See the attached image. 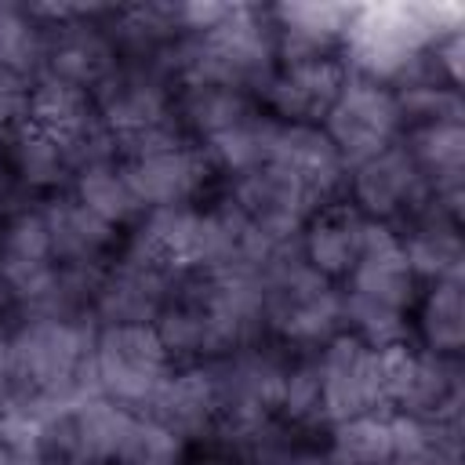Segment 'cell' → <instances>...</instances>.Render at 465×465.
I'll list each match as a JSON object with an SVG mask.
<instances>
[{
	"label": "cell",
	"mask_w": 465,
	"mask_h": 465,
	"mask_svg": "<svg viewBox=\"0 0 465 465\" xmlns=\"http://www.w3.org/2000/svg\"><path fill=\"white\" fill-rule=\"evenodd\" d=\"M156 334L171 356L222 360L254 345L262 323V280L236 269H196L174 280Z\"/></svg>",
	"instance_id": "6da1fadb"
},
{
	"label": "cell",
	"mask_w": 465,
	"mask_h": 465,
	"mask_svg": "<svg viewBox=\"0 0 465 465\" xmlns=\"http://www.w3.org/2000/svg\"><path fill=\"white\" fill-rule=\"evenodd\" d=\"M153 62L178 87L214 84L243 94L265 91L280 65L272 15L251 4H232L218 25L178 36L160 54H153Z\"/></svg>",
	"instance_id": "7a4b0ae2"
},
{
	"label": "cell",
	"mask_w": 465,
	"mask_h": 465,
	"mask_svg": "<svg viewBox=\"0 0 465 465\" xmlns=\"http://www.w3.org/2000/svg\"><path fill=\"white\" fill-rule=\"evenodd\" d=\"M11 371L18 385V407L44 414L87 396L94 385V331L73 316H29L7 331Z\"/></svg>",
	"instance_id": "3957f363"
},
{
	"label": "cell",
	"mask_w": 465,
	"mask_h": 465,
	"mask_svg": "<svg viewBox=\"0 0 465 465\" xmlns=\"http://www.w3.org/2000/svg\"><path fill=\"white\" fill-rule=\"evenodd\" d=\"M461 29L458 4L432 0H389V4H356V15L345 33V65L349 73L371 76L378 84L403 80V73L421 62L447 33Z\"/></svg>",
	"instance_id": "277c9868"
},
{
	"label": "cell",
	"mask_w": 465,
	"mask_h": 465,
	"mask_svg": "<svg viewBox=\"0 0 465 465\" xmlns=\"http://www.w3.org/2000/svg\"><path fill=\"white\" fill-rule=\"evenodd\" d=\"M262 280V323L291 345H327L341 334V291L316 272L302 247H280L258 272Z\"/></svg>",
	"instance_id": "5b68a950"
},
{
	"label": "cell",
	"mask_w": 465,
	"mask_h": 465,
	"mask_svg": "<svg viewBox=\"0 0 465 465\" xmlns=\"http://www.w3.org/2000/svg\"><path fill=\"white\" fill-rule=\"evenodd\" d=\"M171 352L153 323H109L94 331V385L98 396L124 411H142L167 385Z\"/></svg>",
	"instance_id": "8992f818"
},
{
	"label": "cell",
	"mask_w": 465,
	"mask_h": 465,
	"mask_svg": "<svg viewBox=\"0 0 465 465\" xmlns=\"http://www.w3.org/2000/svg\"><path fill=\"white\" fill-rule=\"evenodd\" d=\"M381 378H385V411L418 421H458L461 367L454 356L400 341L381 349Z\"/></svg>",
	"instance_id": "52a82bcc"
},
{
	"label": "cell",
	"mask_w": 465,
	"mask_h": 465,
	"mask_svg": "<svg viewBox=\"0 0 465 465\" xmlns=\"http://www.w3.org/2000/svg\"><path fill=\"white\" fill-rule=\"evenodd\" d=\"M131 418V411L109 403L105 396L44 411L36 425L40 465H113Z\"/></svg>",
	"instance_id": "ba28073f"
},
{
	"label": "cell",
	"mask_w": 465,
	"mask_h": 465,
	"mask_svg": "<svg viewBox=\"0 0 465 465\" xmlns=\"http://www.w3.org/2000/svg\"><path fill=\"white\" fill-rule=\"evenodd\" d=\"M400 131L403 120H400L396 91L360 73H349L331 113L323 116V134L331 138V145L338 149L349 171L389 149Z\"/></svg>",
	"instance_id": "9c48e42d"
},
{
	"label": "cell",
	"mask_w": 465,
	"mask_h": 465,
	"mask_svg": "<svg viewBox=\"0 0 465 465\" xmlns=\"http://www.w3.org/2000/svg\"><path fill=\"white\" fill-rule=\"evenodd\" d=\"M316 371H320V407L327 425H341L385 411L381 349L341 331L316 356Z\"/></svg>",
	"instance_id": "30bf717a"
},
{
	"label": "cell",
	"mask_w": 465,
	"mask_h": 465,
	"mask_svg": "<svg viewBox=\"0 0 465 465\" xmlns=\"http://www.w3.org/2000/svg\"><path fill=\"white\" fill-rule=\"evenodd\" d=\"M225 203L272 247L294 243V236H302V225L316 211L309 193L272 163H262L247 174H236L229 182Z\"/></svg>",
	"instance_id": "8fae6325"
},
{
	"label": "cell",
	"mask_w": 465,
	"mask_h": 465,
	"mask_svg": "<svg viewBox=\"0 0 465 465\" xmlns=\"http://www.w3.org/2000/svg\"><path fill=\"white\" fill-rule=\"evenodd\" d=\"M127 254H134V258H142V262H149L171 276L211 269V262H214L211 207L200 211V207L185 203V207L145 211L138 232L127 243Z\"/></svg>",
	"instance_id": "7c38bea8"
},
{
	"label": "cell",
	"mask_w": 465,
	"mask_h": 465,
	"mask_svg": "<svg viewBox=\"0 0 465 465\" xmlns=\"http://www.w3.org/2000/svg\"><path fill=\"white\" fill-rule=\"evenodd\" d=\"M0 280L7 294L29 312H40L51 302L62 265L40 211H18L0 225Z\"/></svg>",
	"instance_id": "4fadbf2b"
},
{
	"label": "cell",
	"mask_w": 465,
	"mask_h": 465,
	"mask_svg": "<svg viewBox=\"0 0 465 465\" xmlns=\"http://www.w3.org/2000/svg\"><path fill=\"white\" fill-rule=\"evenodd\" d=\"M352 203L367 222L389 225L392 218L421 214L432 203V193L403 142H392L378 156L352 167Z\"/></svg>",
	"instance_id": "5bb4252c"
},
{
	"label": "cell",
	"mask_w": 465,
	"mask_h": 465,
	"mask_svg": "<svg viewBox=\"0 0 465 465\" xmlns=\"http://www.w3.org/2000/svg\"><path fill=\"white\" fill-rule=\"evenodd\" d=\"M120 167H124L127 185H131L134 200L142 203V211L193 203L211 174V160L203 156V149L193 138L127 156V160H120Z\"/></svg>",
	"instance_id": "9a60e30c"
},
{
	"label": "cell",
	"mask_w": 465,
	"mask_h": 465,
	"mask_svg": "<svg viewBox=\"0 0 465 465\" xmlns=\"http://www.w3.org/2000/svg\"><path fill=\"white\" fill-rule=\"evenodd\" d=\"M345 80H349V65L341 54L294 58V62L276 65V73L262 94H265L269 109L280 116V124L320 127Z\"/></svg>",
	"instance_id": "2e32d148"
},
{
	"label": "cell",
	"mask_w": 465,
	"mask_h": 465,
	"mask_svg": "<svg viewBox=\"0 0 465 465\" xmlns=\"http://www.w3.org/2000/svg\"><path fill=\"white\" fill-rule=\"evenodd\" d=\"M174 280L178 276H171V272L124 251V258H116L113 265H105L98 272L91 312L98 316L102 327H109V323H156V316L167 305Z\"/></svg>",
	"instance_id": "e0dca14e"
},
{
	"label": "cell",
	"mask_w": 465,
	"mask_h": 465,
	"mask_svg": "<svg viewBox=\"0 0 465 465\" xmlns=\"http://www.w3.org/2000/svg\"><path fill=\"white\" fill-rule=\"evenodd\" d=\"M269 163L291 174L316 207L341 200V189L349 185V167L341 163L338 149L323 134V127L309 124H280L272 138Z\"/></svg>",
	"instance_id": "ac0fdd59"
},
{
	"label": "cell",
	"mask_w": 465,
	"mask_h": 465,
	"mask_svg": "<svg viewBox=\"0 0 465 465\" xmlns=\"http://www.w3.org/2000/svg\"><path fill=\"white\" fill-rule=\"evenodd\" d=\"M145 418L163 425L182 443L218 436L222 400H218V381H214L211 363L174 371L167 378V385L156 392V400L145 407Z\"/></svg>",
	"instance_id": "d6986e66"
},
{
	"label": "cell",
	"mask_w": 465,
	"mask_h": 465,
	"mask_svg": "<svg viewBox=\"0 0 465 465\" xmlns=\"http://www.w3.org/2000/svg\"><path fill=\"white\" fill-rule=\"evenodd\" d=\"M345 280H349L345 291L360 294L367 302H378V305H389V309H400V312H407L414 305L418 276L407 262L400 232L381 225V222L367 225L363 251H360V258H356V265Z\"/></svg>",
	"instance_id": "ffe728a7"
},
{
	"label": "cell",
	"mask_w": 465,
	"mask_h": 465,
	"mask_svg": "<svg viewBox=\"0 0 465 465\" xmlns=\"http://www.w3.org/2000/svg\"><path fill=\"white\" fill-rule=\"evenodd\" d=\"M116 44L91 18L44 25V73L94 91L116 69Z\"/></svg>",
	"instance_id": "44dd1931"
},
{
	"label": "cell",
	"mask_w": 465,
	"mask_h": 465,
	"mask_svg": "<svg viewBox=\"0 0 465 465\" xmlns=\"http://www.w3.org/2000/svg\"><path fill=\"white\" fill-rule=\"evenodd\" d=\"M367 225L371 222L356 211L352 200H331L309 214V222L302 225L298 247L316 272H323L327 280H341L352 272L363 251Z\"/></svg>",
	"instance_id": "7402d4cb"
},
{
	"label": "cell",
	"mask_w": 465,
	"mask_h": 465,
	"mask_svg": "<svg viewBox=\"0 0 465 465\" xmlns=\"http://www.w3.org/2000/svg\"><path fill=\"white\" fill-rule=\"evenodd\" d=\"M58 265L65 269H102L105 254L116 243V225L87 211L73 193H62L40 207Z\"/></svg>",
	"instance_id": "603a6c76"
},
{
	"label": "cell",
	"mask_w": 465,
	"mask_h": 465,
	"mask_svg": "<svg viewBox=\"0 0 465 465\" xmlns=\"http://www.w3.org/2000/svg\"><path fill=\"white\" fill-rule=\"evenodd\" d=\"M407 262L414 269L418 280H461L465 269V251H461V236H458V222H450L443 211H436L432 203L414 214L411 232L400 236Z\"/></svg>",
	"instance_id": "cb8c5ba5"
},
{
	"label": "cell",
	"mask_w": 465,
	"mask_h": 465,
	"mask_svg": "<svg viewBox=\"0 0 465 465\" xmlns=\"http://www.w3.org/2000/svg\"><path fill=\"white\" fill-rule=\"evenodd\" d=\"M73 196L87 211H94L102 222H109L116 229L134 222L138 214H145L142 203L134 200L131 185H127V174H124L120 160H98V163L80 167L73 174Z\"/></svg>",
	"instance_id": "d4e9b609"
},
{
	"label": "cell",
	"mask_w": 465,
	"mask_h": 465,
	"mask_svg": "<svg viewBox=\"0 0 465 465\" xmlns=\"http://www.w3.org/2000/svg\"><path fill=\"white\" fill-rule=\"evenodd\" d=\"M7 142H11V171L29 189H58L65 178L76 174L65 145L33 124H22Z\"/></svg>",
	"instance_id": "484cf974"
},
{
	"label": "cell",
	"mask_w": 465,
	"mask_h": 465,
	"mask_svg": "<svg viewBox=\"0 0 465 465\" xmlns=\"http://www.w3.org/2000/svg\"><path fill=\"white\" fill-rule=\"evenodd\" d=\"M421 349L458 356L465 345V298H461V280H443L432 283V291L421 302Z\"/></svg>",
	"instance_id": "4316f807"
},
{
	"label": "cell",
	"mask_w": 465,
	"mask_h": 465,
	"mask_svg": "<svg viewBox=\"0 0 465 465\" xmlns=\"http://www.w3.org/2000/svg\"><path fill=\"white\" fill-rule=\"evenodd\" d=\"M0 69L36 80L44 73V25L29 7L0 4Z\"/></svg>",
	"instance_id": "83f0119b"
},
{
	"label": "cell",
	"mask_w": 465,
	"mask_h": 465,
	"mask_svg": "<svg viewBox=\"0 0 465 465\" xmlns=\"http://www.w3.org/2000/svg\"><path fill=\"white\" fill-rule=\"evenodd\" d=\"M182 461H185V443L145 414L131 418L120 450L113 458V465H182Z\"/></svg>",
	"instance_id": "f1b7e54d"
},
{
	"label": "cell",
	"mask_w": 465,
	"mask_h": 465,
	"mask_svg": "<svg viewBox=\"0 0 465 465\" xmlns=\"http://www.w3.org/2000/svg\"><path fill=\"white\" fill-rule=\"evenodd\" d=\"M400 120L403 127H425V124H461L465 105L458 87L450 84H411L396 91Z\"/></svg>",
	"instance_id": "f546056e"
},
{
	"label": "cell",
	"mask_w": 465,
	"mask_h": 465,
	"mask_svg": "<svg viewBox=\"0 0 465 465\" xmlns=\"http://www.w3.org/2000/svg\"><path fill=\"white\" fill-rule=\"evenodd\" d=\"M280 418H283V421H294V425H320V421H323L316 356H312V360H298V363L287 367L283 400H280Z\"/></svg>",
	"instance_id": "4dcf8cb0"
},
{
	"label": "cell",
	"mask_w": 465,
	"mask_h": 465,
	"mask_svg": "<svg viewBox=\"0 0 465 465\" xmlns=\"http://www.w3.org/2000/svg\"><path fill=\"white\" fill-rule=\"evenodd\" d=\"M29 87L33 80L0 69V138H11L29 113Z\"/></svg>",
	"instance_id": "1f68e13d"
},
{
	"label": "cell",
	"mask_w": 465,
	"mask_h": 465,
	"mask_svg": "<svg viewBox=\"0 0 465 465\" xmlns=\"http://www.w3.org/2000/svg\"><path fill=\"white\" fill-rule=\"evenodd\" d=\"M414 465H458V450H440V454L421 458V461H414Z\"/></svg>",
	"instance_id": "d6a6232c"
},
{
	"label": "cell",
	"mask_w": 465,
	"mask_h": 465,
	"mask_svg": "<svg viewBox=\"0 0 465 465\" xmlns=\"http://www.w3.org/2000/svg\"><path fill=\"white\" fill-rule=\"evenodd\" d=\"M4 193H7V167L0 163V203H4Z\"/></svg>",
	"instance_id": "836d02e7"
},
{
	"label": "cell",
	"mask_w": 465,
	"mask_h": 465,
	"mask_svg": "<svg viewBox=\"0 0 465 465\" xmlns=\"http://www.w3.org/2000/svg\"><path fill=\"white\" fill-rule=\"evenodd\" d=\"M11 302V294H7V287H4V280H0V309Z\"/></svg>",
	"instance_id": "e575fe53"
}]
</instances>
